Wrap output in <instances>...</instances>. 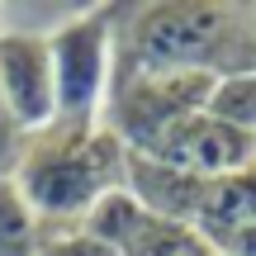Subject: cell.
I'll return each mask as SVG.
<instances>
[{"label": "cell", "instance_id": "6da1fadb", "mask_svg": "<svg viewBox=\"0 0 256 256\" xmlns=\"http://www.w3.org/2000/svg\"><path fill=\"white\" fill-rule=\"evenodd\" d=\"M119 28V66L142 72H190L218 76L256 66V10L252 5H204V0H166L133 14L114 10Z\"/></svg>", "mask_w": 256, "mask_h": 256}, {"label": "cell", "instance_id": "7a4b0ae2", "mask_svg": "<svg viewBox=\"0 0 256 256\" xmlns=\"http://www.w3.org/2000/svg\"><path fill=\"white\" fill-rule=\"evenodd\" d=\"M128 147L104 124H48L19 142L10 180L43 228H81V218L124 185Z\"/></svg>", "mask_w": 256, "mask_h": 256}, {"label": "cell", "instance_id": "3957f363", "mask_svg": "<svg viewBox=\"0 0 256 256\" xmlns=\"http://www.w3.org/2000/svg\"><path fill=\"white\" fill-rule=\"evenodd\" d=\"M52 52L57 124H100L119 66V28L110 5H86L62 34L48 38Z\"/></svg>", "mask_w": 256, "mask_h": 256}, {"label": "cell", "instance_id": "277c9868", "mask_svg": "<svg viewBox=\"0 0 256 256\" xmlns=\"http://www.w3.org/2000/svg\"><path fill=\"white\" fill-rule=\"evenodd\" d=\"M147 156L176 166V171L194 176V180H223V176H238L256 166V138L228 128L214 114H185L176 128H166L152 147H142Z\"/></svg>", "mask_w": 256, "mask_h": 256}, {"label": "cell", "instance_id": "5b68a950", "mask_svg": "<svg viewBox=\"0 0 256 256\" xmlns=\"http://www.w3.org/2000/svg\"><path fill=\"white\" fill-rule=\"evenodd\" d=\"M0 100L19 133H38L57 119V90H52V52L48 38L0 34Z\"/></svg>", "mask_w": 256, "mask_h": 256}, {"label": "cell", "instance_id": "8992f818", "mask_svg": "<svg viewBox=\"0 0 256 256\" xmlns=\"http://www.w3.org/2000/svg\"><path fill=\"white\" fill-rule=\"evenodd\" d=\"M204 185L209 180H194V176L176 171V166L156 162L147 152H128L124 162V190L142 204L152 218H171V223H194L204 200Z\"/></svg>", "mask_w": 256, "mask_h": 256}, {"label": "cell", "instance_id": "52a82bcc", "mask_svg": "<svg viewBox=\"0 0 256 256\" xmlns=\"http://www.w3.org/2000/svg\"><path fill=\"white\" fill-rule=\"evenodd\" d=\"M247 223H256V166L204 185L200 214H194L190 228L200 232L204 242H214V238H223V232L247 228Z\"/></svg>", "mask_w": 256, "mask_h": 256}, {"label": "cell", "instance_id": "ba28073f", "mask_svg": "<svg viewBox=\"0 0 256 256\" xmlns=\"http://www.w3.org/2000/svg\"><path fill=\"white\" fill-rule=\"evenodd\" d=\"M204 114H214V119H223L228 128L256 138V66L218 76L209 86V95H204Z\"/></svg>", "mask_w": 256, "mask_h": 256}, {"label": "cell", "instance_id": "9c48e42d", "mask_svg": "<svg viewBox=\"0 0 256 256\" xmlns=\"http://www.w3.org/2000/svg\"><path fill=\"white\" fill-rule=\"evenodd\" d=\"M86 5L72 0H0V34H24V38H52L81 14Z\"/></svg>", "mask_w": 256, "mask_h": 256}, {"label": "cell", "instance_id": "30bf717a", "mask_svg": "<svg viewBox=\"0 0 256 256\" xmlns=\"http://www.w3.org/2000/svg\"><path fill=\"white\" fill-rule=\"evenodd\" d=\"M43 223L28 209V200L19 194V185L10 176H0V256H34L43 242Z\"/></svg>", "mask_w": 256, "mask_h": 256}, {"label": "cell", "instance_id": "8fae6325", "mask_svg": "<svg viewBox=\"0 0 256 256\" xmlns=\"http://www.w3.org/2000/svg\"><path fill=\"white\" fill-rule=\"evenodd\" d=\"M34 256H114V252L95 242L86 228H48Z\"/></svg>", "mask_w": 256, "mask_h": 256}, {"label": "cell", "instance_id": "7c38bea8", "mask_svg": "<svg viewBox=\"0 0 256 256\" xmlns=\"http://www.w3.org/2000/svg\"><path fill=\"white\" fill-rule=\"evenodd\" d=\"M209 247L218 256H256V223H247V228H238V232H223Z\"/></svg>", "mask_w": 256, "mask_h": 256}]
</instances>
